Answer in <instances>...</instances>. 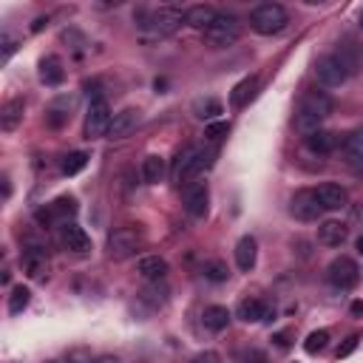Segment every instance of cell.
Masks as SVG:
<instances>
[{"label":"cell","mask_w":363,"mask_h":363,"mask_svg":"<svg viewBox=\"0 0 363 363\" xmlns=\"http://www.w3.org/2000/svg\"><path fill=\"white\" fill-rule=\"evenodd\" d=\"M213 156H216V150H213V147H204V145H190V147H184V150L176 156L173 167H170V179H173L176 184H187V182L199 179V176L213 164Z\"/></svg>","instance_id":"obj_1"},{"label":"cell","mask_w":363,"mask_h":363,"mask_svg":"<svg viewBox=\"0 0 363 363\" xmlns=\"http://www.w3.org/2000/svg\"><path fill=\"white\" fill-rule=\"evenodd\" d=\"M332 113V99L326 91H306L301 96V105H298V113H295V128L301 133H312L320 128V122Z\"/></svg>","instance_id":"obj_2"},{"label":"cell","mask_w":363,"mask_h":363,"mask_svg":"<svg viewBox=\"0 0 363 363\" xmlns=\"http://www.w3.org/2000/svg\"><path fill=\"white\" fill-rule=\"evenodd\" d=\"M286 23H289V17H286V9L281 6V3H261V6H255L252 9V14H250V26L258 31V34H264V37H272V34H278V31H284L286 28Z\"/></svg>","instance_id":"obj_3"},{"label":"cell","mask_w":363,"mask_h":363,"mask_svg":"<svg viewBox=\"0 0 363 363\" xmlns=\"http://www.w3.org/2000/svg\"><path fill=\"white\" fill-rule=\"evenodd\" d=\"M238 37H241V23H238L233 14H227V11H218L216 20L204 28V43H207L210 48H227V45H233Z\"/></svg>","instance_id":"obj_4"},{"label":"cell","mask_w":363,"mask_h":363,"mask_svg":"<svg viewBox=\"0 0 363 363\" xmlns=\"http://www.w3.org/2000/svg\"><path fill=\"white\" fill-rule=\"evenodd\" d=\"M182 23H184V14L176 6H159V9H153V11L145 14V23L142 26L153 37H170V34H176L182 28Z\"/></svg>","instance_id":"obj_5"},{"label":"cell","mask_w":363,"mask_h":363,"mask_svg":"<svg viewBox=\"0 0 363 363\" xmlns=\"http://www.w3.org/2000/svg\"><path fill=\"white\" fill-rule=\"evenodd\" d=\"M315 77H318V82L323 88H337V85H343L349 79V68L335 51V54H326V57H320L315 62Z\"/></svg>","instance_id":"obj_6"},{"label":"cell","mask_w":363,"mask_h":363,"mask_svg":"<svg viewBox=\"0 0 363 363\" xmlns=\"http://www.w3.org/2000/svg\"><path fill=\"white\" fill-rule=\"evenodd\" d=\"M111 122H113V116H111L108 102H105L102 96L91 99L88 113H85V139H99V136H108Z\"/></svg>","instance_id":"obj_7"},{"label":"cell","mask_w":363,"mask_h":363,"mask_svg":"<svg viewBox=\"0 0 363 363\" xmlns=\"http://www.w3.org/2000/svg\"><path fill=\"white\" fill-rule=\"evenodd\" d=\"M142 247V233L139 227H116L108 238V255L111 258H128Z\"/></svg>","instance_id":"obj_8"},{"label":"cell","mask_w":363,"mask_h":363,"mask_svg":"<svg viewBox=\"0 0 363 363\" xmlns=\"http://www.w3.org/2000/svg\"><path fill=\"white\" fill-rule=\"evenodd\" d=\"M289 213L298 221H318L323 213V204L318 199V190H298L289 199Z\"/></svg>","instance_id":"obj_9"},{"label":"cell","mask_w":363,"mask_h":363,"mask_svg":"<svg viewBox=\"0 0 363 363\" xmlns=\"http://www.w3.org/2000/svg\"><path fill=\"white\" fill-rule=\"evenodd\" d=\"M326 278H329V284L337 286V289H352V286L360 281V269H357V264H354L349 255H337V258L326 267Z\"/></svg>","instance_id":"obj_10"},{"label":"cell","mask_w":363,"mask_h":363,"mask_svg":"<svg viewBox=\"0 0 363 363\" xmlns=\"http://www.w3.org/2000/svg\"><path fill=\"white\" fill-rule=\"evenodd\" d=\"M207 201H210V193H207V184L204 182H187L184 184V210L193 216V218H201L207 213Z\"/></svg>","instance_id":"obj_11"},{"label":"cell","mask_w":363,"mask_h":363,"mask_svg":"<svg viewBox=\"0 0 363 363\" xmlns=\"http://www.w3.org/2000/svg\"><path fill=\"white\" fill-rule=\"evenodd\" d=\"M346 235H349V227L343 221H335V218H326L318 227V241L323 247H340L346 241Z\"/></svg>","instance_id":"obj_12"},{"label":"cell","mask_w":363,"mask_h":363,"mask_svg":"<svg viewBox=\"0 0 363 363\" xmlns=\"http://www.w3.org/2000/svg\"><path fill=\"white\" fill-rule=\"evenodd\" d=\"M136 125H139V113L133 108H125V111L113 113V122H111L108 136L111 139H125V136H130L136 130Z\"/></svg>","instance_id":"obj_13"},{"label":"cell","mask_w":363,"mask_h":363,"mask_svg":"<svg viewBox=\"0 0 363 363\" xmlns=\"http://www.w3.org/2000/svg\"><path fill=\"white\" fill-rule=\"evenodd\" d=\"M23 272L28 278H43L48 272V255L43 247H28L23 252Z\"/></svg>","instance_id":"obj_14"},{"label":"cell","mask_w":363,"mask_h":363,"mask_svg":"<svg viewBox=\"0 0 363 363\" xmlns=\"http://www.w3.org/2000/svg\"><path fill=\"white\" fill-rule=\"evenodd\" d=\"M337 147V133H332V130H312V133H306V150H312V153H318V156H326V153H332Z\"/></svg>","instance_id":"obj_15"},{"label":"cell","mask_w":363,"mask_h":363,"mask_svg":"<svg viewBox=\"0 0 363 363\" xmlns=\"http://www.w3.org/2000/svg\"><path fill=\"white\" fill-rule=\"evenodd\" d=\"M62 244H65V250H71V252H88V250H91L88 233H85L82 227H77V224H62Z\"/></svg>","instance_id":"obj_16"},{"label":"cell","mask_w":363,"mask_h":363,"mask_svg":"<svg viewBox=\"0 0 363 363\" xmlns=\"http://www.w3.org/2000/svg\"><path fill=\"white\" fill-rule=\"evenodd\" d=\"M136 272L145 278V281H162L167 275V261L159 258V255H142L139 264H136Z\"/></svg>","instance_id":"obj_17"},{"label":"cell","mask_w":363,"mask_h":363,"mask_svg":"<svg viewBox=\"0 0 363 363\" xmlns=\"http://www.w3.org/2000/svg\"><path fill=\"white\" fill-rule=\"evenodd\" d=\"M318 199H320L323 210H340V207H346V201H349L346 190H343L340 184H332V182L318 187Z\"/></svg>","instance_id":"obj_18"},{"label":"cell","mask_w":363,"mask_h":363,"mask_svg":"<svg viewBox=\"0 0 363 363\" xmlns=\"http://www.w3.org/2000/svg\"><path fill=\"white\" fill-rule=\"evenodd\" d=\"M255 252H258V244H255L252 235L238 238V244H235V264H238L241 272H250L255 267Z\"/></svg>","instance_id":"obj_19"},{"label":"cell","mask_w":363,"mask_h":363,"mask_svg":"<svg viewBox=\"0 0 363 363\" xmlns=\"http://www.w3.org/2000/svg\"><path fill=\"white\" fill-rule=\"evenodd\" d=\"M269 306L261 301V298H244L238 303V318L247 320V323H255V320H267L269 318Z\"/></svg>","instance_id":"obj_20"},{"label":"cell","mask_w":363,"mask_h":363,"mask_svg":"<svg viewBox=\"0 0 363 363\" xmlns=\"http://www.w3.org/2000/svg\"><path fill=\"white\" fill-rule=\"evenodd\" d=\"M343 153H346V162L354 167V170H363V128L352 130L343 142Z\"/></svg>","instance_id":"obj_21"},{"label":"cell","mask_w":363,"mask_h":363,"mask_svg":"<svg viewBox=\"0 0 363 363\" xmlns=\"http://www.w3.org/2000/svg\"><path fill=\"white\" fill-rule=\"evenodd\" d=\"M216 9L213 6H204V3H199V6H193V9H187V14H184V23L190 26V28H199V31H204L213 20H216Z\"/></svg>","instance_id":"obj_22"},{"label":"cell","mask_w":363,"mask_h":363,"mask_svg":"<svg viewBox=\"0 0 363 363\" xmlns=\"http://www.w3.org/2000/svg\"><path fill=\"white\" fill-rule=\"evenodd\" d=\"M20 122H23V99L14 96V99H9V102L0 108V128L9 133V130H14Z\"/></svg>","instance_id":"obj_23"},{"label":"cell","mask_w":363,"mask_h":363,"mask_svg":"<svg viewBox=\"0 0 363 363\" xmlns=\"http://www.w3.org/2000/svg\"><path fill=\"white\" fill-rule=\"evenodd\" d=\"M40 79L45 82V85H60L62 79H65V71H62V60L60 57H45L43 62H40Z\"/></svg>","instance_id":"obj_24"},{"label":"cell","mask_w":363,"mask_h":363,"mask_svg":"<svg viewBox=\"0 0 363 363\" xmlns=\"http://www.w3.org/2000/svg\"><path fill=\"white\" fill-rule=\"evenodd\" d=\"M255 91H258V77H244V79L233 88V94H230L233 108H244V105L255 96Z\"/></svg>","instance_id":"obj_25"},{"label":"cell","mask_w":363,"mask_h":363,"mask_svg":"<svg viewBox=\"0 0 363 363\" xmlns=\"http://www.w3.org/2000/svg\"><path fill=\"white\" fill-rule=\"evenodd\" d=\"M201 320H204V326L210 332H221L230 323V312H227V306H207L204 315H201Z\"/></svg>","instance_id":"obj_26"},{"label":"cell","mask_w":363,"mask_h":363,"mask_svg":"<svg viewBox=\"0 0 363 363\" xmlns=\"http://www.w3.org/2000/svg\"><path fill=\"white\" fill-rule=\"evenodd\" d=\"M193 113H196L199 119L210 122V119H216V116L221 113V102H218L216 96H199V99L193 102Z\"/></svg>","instance_id":"obj_27"},{"label":"cell","mask_w":363,"mask_h":363,"mask_svg":"<svg viewBox=\"0 0 363 363\" xmlns=\"http://www.w3.org/2000/svg\"><path fill=\"white\" fill-rule=\"evenodd\" d=\"M162 176H164V159L145 156V162H142V179L147 184H156V182H162Z\"/></svg>","instance_id":"obj_28"},{"label":"cell","mask_w":363,"mask_h":363,"mask_svg":"<svg viewBox=\"0 0 363 363\" xmlns=\"http://www.w3.org/2000/svg\"><path fill=\"white\" fill-rule=\"evenodd\" d=\"M28 301H31V292H28L26 286H14L11 295H9V312H11V315L23 312V309L28 306Z\"/></svg>","instance_id":"obj_29"},{"label":"cell","mask_w":363,"mask_h":363,"mask_svg":"<svg viewBox=\"0 0 363 363\" xmlns=\"http://www.w3.org/2000/svg\"><path fill=\"white\" fill-rule=\"evenodd\" d=\"M85 164H88V156H85V153H79V150H77V153H68V156L62 159V173H65V176H74V173H79Z\"/></svg>","instance_id":"obj_30"},{"label":"cell","mask_w":363,"mask_h":363,"mask_svg":"<svg viewBox=\"0 0 363 363\" xmlns=\"http://www.w3.org/2000/svg\"><path fill=\"white\" fill-rule=\"evenodd\" d=\"M227 264H221V261H207L204 264V278H210V281H216V284H221V281H227Z\"/></svg>","instance_id":"obj_31"},{"label":"cell","mask_w":363,"mask_h":363,"mask_svg":"<svg viewBox=\"0 0 363 363\" xmlns=\"http://www.w3.org/2000/svg\"><path fill=\"white\" fill-rule=\"evenodd\" d=\"M326 343H329V332H326V329H318V332H312V335L306 337L303 349H306L309 354H315V352H320Z\"/></svg>","instance_id":"obj_32"},{"label":"cell","mask_w":363,"mask_h":363,"mask_svg":"<svg viewBox=\"0 0 363 363\" xmlns=\"http://www.w3.org/2000/svg\"><path fill=\"white\" fill-rule=\"evenodd\" d=\"M14 48H17V37L6 31V34H3V62H6V60L14 54Z\"/></svg>","instance_id":"obj_33"},{"label":"cell","mask_w":363,"mask_h":363,"mask_svg":"<svg viewBox=\"0 0 363 363\" xmlns=\"http://www.w3.org/2000/svg\"><path fill=\"white\" fill-rule=\"evenodd\" d=\"M51 210H54L57 216H65V213H74V199H57Z\"/></svg>","instance_id":"obj_34"},{"label":"cell","mask_w":363,"mask_h":363,"mask_svg":"<svg viewBox=\"0 0 363 363\" xmlns=\"http://www.w3.org/2000/svg\"><path fill=\"white\" fill-rule=\"evenodd\" d=\"M224 133H227V125H224V122H216V125L207 128V136H210V139H221Z\"/></svg>","instance_id":"obj_35"},{"label":"cell","mask_w":363,"mask_h":363,"mask_svg":"<svg viewBox=\"0 0 363 363\" xmlns=\"http://www.w3.org/2000/svg\"><path fill=\"white\" fill-rule=\"evenodd\" d=\"M354 346H357V337H354V335H352V337H349V340H346V346H340V349H337V357H346V354H349V352H352V349H354Z\"/></svg>","instance_id":"obj_36"},{"label":"cell","mask_w":363,"mask_h":363,"mask_svg":"<svg viewBox=\"0 0 363 363\" xmlns=\"http://www.w3.org/2000/svg\"><path fill=\"white\" fill-rule=\"evenodd\" d=\"M352 315H363V303H360V301L352 303Z\"/></svg>","instance_id":"obj_37"},{"label":"cell","mask_w":363,"mask_h":363,"mask_svg":"<svg viewBox=\"0 0 363 363\" xmlns=\"http://www.w3.org/2000/svg\"><path fill=\"white\" fill-rule=\"evenodd\" d=\"M125 0H102V6H108V9H116V6H122Z\"/></svg>","instance_id":"obj_38"},{"label":"cell","mask_w":363,"mask_h":363,"mask_svg":"<svg viewBox=\"0 0 363 363\" xmlns=\"http://www.w3.org/2000/svg\"><path fill=\"white\" fill-rule=\"evenodd\" d=\"M354 247H357V255H363V235L354 241Z\"/></svg>","instance_id":"obj_39"},{"label":"cell","mask_w":363,"mask_h":363,"mask_svg":"<svg viewBox=\"0 0 363 363\" xmlns=\"http://www.w3.org/2000/svg\"><path fill=\"white\" fill-rule=\"evenodd\" d=\"M306 6H320V3H326V0H303Z\"/></svg>","instance_id":"obj_40"},{"label":"cell","mask_w":363,"mask_h":363,"mask_svg":"<svg viewBox=\"0 0 363 363\" xmlns=\"http://www.w3.org/2000/svg\"><path fill=\"white\" fill-rule=\"evenodd\" d=\"M182 0H164V6H179Z\"/></svg>","instance_id":"obj_41"},{"label":"cell","mask_w":363,"mask_h":363,"mask_svg":"<svg viewBox=\"0 0 363 363\" xmlns=\"http://www.w3.org/2000/svg\"><path fill=\"white\" fill-rule=\"evenodd\" d=\"M360 28H363V11H360Z\"/></svg>","instance_id":"obj_42"}]
</instances>
